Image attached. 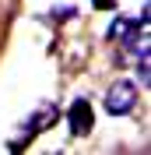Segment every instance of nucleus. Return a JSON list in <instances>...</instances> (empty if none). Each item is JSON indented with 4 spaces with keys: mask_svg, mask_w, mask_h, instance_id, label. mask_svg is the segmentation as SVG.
Wrapping results in <instances>:
<instances>
[{
    "mask_svg": "<svg viewBox=\"0 0 151 155\" xmlns=\"http://www.w3.org/2000/svg\"><path fill=\"white\" fill-rule=\"evenodd\" d=\"M137 106V88L130 81H113L109 92H105V113L109 116H127Z\"/></svg>",
    "mask_w": 151,
    "mask_h": 155,
    "instance_id": "nucleus-1",
    "label": "nucleus"
},
{
    "mask_svg": "<svg viewBox=\"0 0 151 155\" xmlns=\"http://www.w3.org/2000/svg\"><path fill=\"white\" fill-rule=\"evenodd\" d=\"M67 124H70V134L74 137L92 134V127H95L92 102H88V99H74V102H70V113H67Z\"/></svg>",
    "mask_w": 151,
    "mask_h": 155,
    "instance_id": "nucleus-2",
    "label": "nucleus"
},
{
    "mask_svg": "<svg viewBox=\"0 0 151 155\" xmlns=\"http://www.w3.org/2000/svg\"><path fill=\"white\" fill-rule=\"evenodd\" d=\"M137 25H141L137 18H116L113 25H109V39H123V35H130Z\"/></svg>",
    "mask_w": 151,
    "mask_h": 155,
    "instance_id": "nucleus-3",
    "label": "nucleus"
},
{
    "mask_svg": "<svg viewBox=\"0 0 151 155\" xmlns=\"http://www.w3.org/2000/svg\"><path fill=\"white\" fill-rule=\"evenodd\" d=\"M49 120H56V109H53V106H46V109H42V113H39L35 120L28 124V134H39V130H42V127H46Z\"/></svg>",
    "mask_w": 151,
    "mask_h": 155,
    "instance_id": "nucleus-4",
    "label": "nucleus"
},
{
    "mask_svg": "<svg viewBox=\"0 0 151 155\" xmlns=\"http://www.w3.org/2000/svg\"><path fill=\"white\" fill-rule=\"evenodd\" d=\"M92 7H95V11H113L116 0H92Z\"/></svg>",
    "mask_w": 151,
    "mask_h": 155,
    "instance_id": "nucleus-5",
    "label": "nucleus"
}]
</instances>
